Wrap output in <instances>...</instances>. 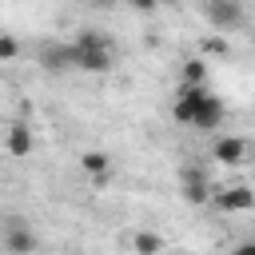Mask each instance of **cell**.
<instances>
[{
	"instance_id": "3",
	"label": "cell",
	"mask_w": 255,
	"mask_h": 255,
	"mask_svg": "<svg viewBox=\"0 0 255 255\" xmlns=\"http://www.w3.org/2000/svg\"><path fill=\"white\" fill-rule=\"evenodd\" d=\"M0 247H4V255H32V251L40 247V235L32 231L28 219L12 215V219H4V227H0Z\"/></svg>"
},
{
	"instance_id": "2",
	"label": "cell",
	"mask_w": 255,
	"mask_h": 255,
	"mask_svg": "<svg viewBox=\"0 0 255 255\" xmlns=\"http://www.w3.org/2000/svg\"><path fill=\"white\" fill-rule=\"evenodd\" d=\"M72 72H112V44L96 28H80L72 40Z\"/></svg>"
},
{
	"instance_id": "4",
	"label": "cell",
	"mask_w": 255,
	"mask_h": 255,
	"mask_svg": "<svg viewBox=\"0 0 255 255\" xmlns=\"http://www.w3.org/2000/svg\"><path fill=\"white\" fill-rule=\"evenodd\" d=\"M36 151V135L28 120H8L4 124V155L8 159H28Z\"/></svg>"
},
{
	"instance_id": "15",
	"label": "cell",
	"mask_w": 255,
	"mask_h": 255,
	"mask_svg": "<svg viewBox=\"0 0 255 255\" xmlns=\"http://www.w3.org/2000/svg\"><path fill=\"white\" fill-rule=\"evenodd\" d=\"M128 4H131L135 12H155V8H159V0H128Z\"/></svg>"
},
{
	"instance_id": "8",
	"label": "cell",
	"mask_w": 255,
	"mask_h": 255,
	"mask_svg": "<svg viewBox=\"0 0 255 255\" xmlns=\"http://www.w3.org/2000/svg\"><path fill=\"white\" fill-rule=\"evenodd\" d=\"M179 191H183V199L195 203V207L211 199V183H207V175H203L199 167H183V175H179Z\"/></svg>"
},
{
	"instance_id": "7",
	"label": "cell",
	"mask_w": 255,
	"mask_h": 255,
	"mask_svg": "<svg viewBox=\"0 0 255 255\" xmlns=\"http://www.w3.org/2000/svg\"><path fill=\"white\" fill-rule=\"evenodd\" d=\"M207 203H215L219 211H251V207H255V195H251L247 183H235V187H227V191H211Z\"/></svg>"
},
{
	"instance_id": "5",
	"label": "cell",
	"mask_w": 255,
	"mask_h": 255,
	"mask_svg": "<svg viewBox=\"0 0 255 255\" xmlns=\"http://www.w3.org/2000/svg\"><path fill=\"white\" fill-rule=\"evenodd\" d=\"M207 20L215 32H235L243 28L247 12H243V0H207Z\"/></svg>"
},
{
	"instance_id": "16",
	"label": "cell",
	"mask_w": 255,
	"mask_h": 255,
	"mask_svg": "<svg viewBox=\"0 0 255 255\" xmlns=\"http://www.w3.org/2000/svg\"><path fill=\"white\" fill-rule=\"evenodd\" d=\"M231 255H255V243H251V239H243V243H235V247H231Z\"/></svg>"
},
{
	"instance_id": "10",
	"label": "cell",
	"mask_w": 255,
	"mask_h": 255,
	"mask_svg": "<svg viewBox=\"0 0 255 255\" xmlns=\"http://www.w3.org/2000/svg\"><path fill=\"white\" fill-rule=\"evenodd\" d=\"M80 167H84V175H88V179H96V183H108L112 155H108V151H100V147H92V151H84V155H80Z\"/></svg>"
},
{
	"instance_id": "1",
	"label": "cell",
	"mask_w": 255,
	"mask_h": 255,
	"mask_svg": "<svg viewBox=\"0 0 255 255\" xmlns=\"http://www.w3.org/2000/svg\"><path fill=\"white\" fill-rule=\"evenodd\" d=\"M171 116H175V124H183V128L219 131V124H223V100L211 96L207 84H179V92H175V100H171Z\"/></svg>"
},
{
	"instance_id": "6",
	"label": "cell",
	"mask_w": 255,
	"mask_h": 255,
	"mask_svg": "<svg viewBox=\"0 0 255 255\" xmlns=\"http://www.w3.org/2000/svg\"><path fill=\"white\" fill-rule=\"evenodd\" d=\"M211 159H219V163H227V167L247 163V139H243V135H223V131H215V139H211Z\"/></svg>"
},
{
	"instance_id": "14",
	"label": "cell",
	"mask_w": 255,
	"mask_h": 255,
	"mask_svg": "<svg viewBox=\"0 0 255 255\" xmlns=\"http://www.w3.org/2000/svg\"><path fill=\"white\" fill-rule=\"evenodd\" d=\"M207 52H215V56H227L231 48H227V40H219V36H211V40H207Z\"/></svg>"
},
{
	"instance_id": "11",
	"label": "cell",
	"mask_w": 255,
	"mask_h": 255,
	"mask_svg": "<svg viewBox=\"0 0 255 255\" xmlns=\"http://www.w3.org/2000/svg\"><path fill=\"white\" fill-rule=\"evenodd\" d=\"M131 251H135V255H159V251H167V247H163V235H159V231H135V235H131Z\"/></svg>"
},
{
	"instance_id": "12",
	"label": "cell",
	"mask_w": 255,
	"mask_h": 255,
	"mask_svg": "<svg viewBox=\"0 0 255 255\" xmlns=\"http://www.w3.org/2000/svg\"><path fill=\"white\" fill-rule=\"evenodd\" d=\"M179 80H183V84H207V64H203V60H187V64L179 68Z\"/></svg>"
},
{
	"instance_id": "13",
	"label": "cell",
	"mask_w": 255,
	"mask_h": 255,
	"mask_svg": "<svg viewBox=\"0 0 255 255\" xmlns=\"http://www.w3.org/2000/svg\"><path fill=\"white\" fill-rule=\"evenodd\" d=\"M20 56V40L12 32H0V64H12Z\"/></svg>"
},
{
	"instance_id": "17",
	"label": "cell",
	"mask_w": 255,
	"mask_h": 255,
	"mask_svg": "<svg viewBox=\"0 0 255 255\" xmlns=\"http://www.w3.org/2000/svg\"><path fill=\"white\" fill-rule=\"evenodd\" d=\"M88 4H96V8H112L116 0H88Z\"/></svg>"
},
{
	"instance_id": "9",
	"label": "cell",
	"mask_w": 255,
	"mask_h": 255,
	"mask_svg": "<svg viewBox=\"0 0 255 255\" xmlns=\"http://www.w3.org/2000/svg\"><path fill=\"white\" fill-rule=\"evenodd\" d=\"M40 68L44 72H72V44L64 40H52L40 48Z\"/></svg>"
},
{
	"instance_id": "18",
	"label": "cell",
	"mask_w": 255,
	"mask_h": 255,
	"mask_svg": "<svg viewBox=\"0 0 255 255\" xmlns=\"http://www.w3.org/2000/svg\"><path fill=\"white\" fill-rule=\"evenodd\" d=\"M159 255H167V251H159Z\"/></svg>"
}]
</instances>
